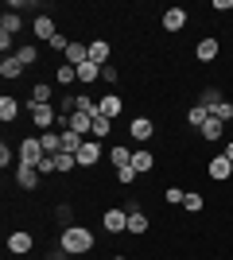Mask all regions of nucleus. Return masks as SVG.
<instances>
[{"label":"nucleus","instance_id":"obj_1","mask_svg":"<svg viewBox=\"0 0 233 260\" xmlns=\"http://www.w3.org/2000/svg\"><path fill=\"white\" fill-rule=\"evenodd\" d=\"M58 249H66L70 256H82V252L93 249V233H89L86 225H66L62 237H58Z\"/></svg>","mask_w":233,"mask_h":260},{"label":"nucleus","instance_id":"obj_2","mask_svg":"<svg viewBox=\"0 0 233 260\" xmlns=\"http://www.w3.org/2000/svg\"><path fill=\"white\" fill-rule=\"evenodd\" d=\"M16 155H20V163H31V167H35V163H39V159H43V144H39V140H35V136H23V140H20V152H16Z\"/></svg>","mask_w":233,"mask_h":260},{"label":"nucleus","instance_id":"obj_3","mask_svg":"<svg viewBox=\"0 0 233 260\" xmlns=\"http://www.w3.org/2000/svg\"><path fill=\"white\" fill-rule=\"evenodd\" d=\"M31 249H35V237L27 233V229H16V233H8V252H16V256H27Z\"/></svg>","mask_w":233,"mask_h":260},{"label":"nucleus","instance_id":"obj_4","mask_svg":"<svg viewBox=\"0 0 233 260\" xmlns=\"http://www.w3.org/2000/svg\"><path fill=\"white\" fill-rule=\"evenodd\" d=\"M101 225H105V233H128V210H105Z\"/></svg>","mask_w":233,"mask_h":260},{"label":"nucleus","instance_id":"obj_5","mask_svg":"<svg viewBox=\"0 0 233 260\" xmlns=\"http://www.w3.org/2000/svg\"><path fill=\"white\" fill-rule=\"evenodd\" d=\"M16 186H20V190H35V186H39V167L20 163V167H16Z\"/></svg>","mask_w":233,"mask_h":260},{"label":"nucleus","instance_id":"obj_6","mask_svg":"<svg viewBox=\"0 0 233 260\" xmlns=\"http://www.w3.org/2000/svg\"><path fill=\"white\" fill-rule=\"evenodd\" d=\"M31 120H35V128H39V132H47L58 120V113L51 105H35V101H31Z\"/></svg>","mask_w":233,"mask_h":260},{"label":"nucleus","instance_id":"obj_7","mask_svg":"<svg viewBox=\"0 0 233 260\" xmlns=\"http://www.w3.org/2000/svg\"><path fill=\"white\" fill-rule=\"evenodd\" d=\"M31 31H35V39H39V43H51V39L58 35V27H55V20H51V16H35Z\"/></svg>","mask_w":233,"mask_h":260},{"label":"nucleus","instance_id":"obj_8","mask_svg":"<svg viewBox=\"0 0 233 260\" xmlns=\"http://www.w3.org/2000/svg\"><path fill=\"white\" fill-rule=\"evenodd\" d=\"M128 136H132V140H140V144H148V140L155 136V124H152L148 117H136L132 124H128Z\"/></svg>","mask_w":233,"mask_h":260},{"label":"nucleus","instance_id":"obj_9","mask_svg":"<svg viewBox=\"0 0 233 260\" xmlns=\"http://www.w3.org/2000/svg\"><path fill=\"white\" fill-rule=\"evenodd\" d=\"M194 58H198V62H214V58H218V39H210V35L198 39V43H194Z\"/></svg>","mask_w":233,"mask_h":260},{"label":"nucleus","instance_id":"obj_10","mask_svg":"<svg viewBox=\"0 0 233 260\" xmlns=\"http://www.w3.org/2000/svg\"><path fill=\"white\" fill-rule=\"evenodd\" d=\"M97 159H101V144L86 140V144H82V152H78V167H93Z\"/></svg>","mask_w":233,"mask_h":260},{"label":"nucleus","instance_id":"obj_11","mask_svg":"<svg viewBox=\"0 0 233 260\" xmlns=\"http://www.w3.org/2000/svg\"><path fill=\"white\" fill-rule=\"evenodd\" d=\"M229 175H233V159H229V155H214V159H210V179L222 183V179H229Z\"/></svg>","mask_w":233,"mask_h":260},{"label":"nucleus","instance_id":"obj_12","mask_svg":"<svg viewBox=\"0 0 233 260\" xmlns=\"http://www.w3.org/2000/svg\"><path fill=\"white\" fill-rule=\"evenodd\" d=\"M187 27V12L183 8H167L163 12V31H183Z\"/></svg>","mask_w":233,"mask_h":260},{"label":"nucleus","instance_id":"obj_13","mask_svg":"<svg viewBox=\"0 0 233 260\" xmlns=\"http://www.w3.org/2000/svg\"><path fill=\"white\" fill-rule=\"evenodd\" d=\"M121 109H124V105H121V98H117V93H105V98L97 101V113H101V117H109V120L121 117Z\"/></svg>","mask_w":233,"mask_h":260},{"label":"nucleus","instance_id":"obj_14","mask_svg":"<svg viewBox=\"0 0 233 260\" xmlns=\"http://www.w3.org/2000/svg\"><path fill=\"white\" fill-rule=\"evenodd\" d=\"M89 62L109 66V43H105V39H93V43H89Z\"/></svg>","mask_w":233,"mask_h":260},{"label":"nucleus","instance_id":"obj_15","mask_svg":"<svg viewBox=\"0 0 233 260\" xmlns=\"http://www.w3.org/2000/svg\"><path fill=\"white\" fill-rule=\"evenodd\" d=\"M16 117H20V101L4 93V98H0V120H4V124H12Z\"/></svg>","mask_w":233,"mask_h":260},{"label":"nucleus","instance_id":"obj_16","mask_svg":"<svg viewBox=\"0 0 233 260\" xmlns=\"http://www.w3.org/2000/svg\"><path fill=\"white\" fill-rule=\"evenodd\" d=\"M66 62H70V66L89 62V43H70V47H66Z\"/></svg>","mask_w":233,"mask_h":260},{"label":"nucleus","instance_id":"obj_17","mask_svg":"<svg viewBox=\"0 0 233 260\" xmlns=\"http://www.w3.org/2000/svg\"><path fill=\"white\" fill-rule=\"evenodd\" d=\"M20 74H23V62L16 58V54L0 58V78H8V82H12V78H20Z\"/></svg>","mask_w":233,"mask_h":260},{"label":"nucleus","instance_id":"obj_18","mask_svg":"<svg viewBox=\"0 0 233 260\" xmlns=\"http://www.w3.org/2000/svg\"><path fill=\"white\" fill-rule=\"evenodd\" d=\"M70 128L78 132V136H89V128H93V117H89V113H70Z\"/></svg>","mask_w":233,"mask_h":260},{"label":"nucleus","instance_id":"obj_19","mask_svg":"<svg viewBox=\"0 0 233 260\" xmlns=\"http://www.w3.org/2000/svg\"><path fill=\"white\" fill-rule=\"evenodd\" d=\"M155 167V155L152 152H132V171L136 175H148Z\"/></svg>","mask_w":233,"mask_h":260},{"label":"nucleus","instance_id":"obj_20","mask_svg":"<svg viewBox=\"0 0 233 260\" xmlns=\"http://www.w3.org/2000/svg\"><path fill=\"white\" fill-rule=\"evenodd\" d=\"M39 144H43L47 155H58V152H62V132H43V136H39Z\"/></svg>","mask_w":233,"mask_h":260},{"label":"nucleus","instance_id":"obj_21","mask_svg":"<svg viewBox=\"0 0 233 260\" xmlns=\"http://www.w3.org/2000/svg\"><path fill=\"white\" fill-rule=\"evenodd\" d=\"M109 163H113V167H117V171H121V167H132V152L117 144V148H109Z\"/></svg>","mask_w":233,"mask_h":260},{"label":"nucleus","instance_id":"obj_22","mask_svg":"<svg viewBox=\"0 0 233 260\" xmlns=\"http://www.w3.org/2000/svg\"><path fill=\"white\" fill-rule=\"evenodd\" d=\"M202 140H222V132H225V124H222V120H218V117H210V120H206V124H202Z\"/></svg>","mask_w":233,"mask_h":260},{"label":"nucleus","instance_id":"obj_23","mask_svg":"<svg viewBox=\"0 0 233 260\" xmlns=\"http://www.w3.org/2000/svg\"><path fill=\"white\" fill-rule=\"evenodd\" d=\"M70 105H74L78 113H89V117H97V101L89 98V93H78V98H70Z\"/></svg>","mask_w":233,"mask_h":260},{"label":"nucleus","instance_id":"obj_24","mask_svg":"<svg viewBox=\"0 0 233 260\" xmlns=\"http://www.w3.org/2000/svg\"><path fill=\"white\" fill-rule=\"evenodd\" d=\"M74 70H78V82H86V86L101 78V66L97 62H82V66H74Z\"/></svg>","mask_w":233,"mask_h":260},{"label":"nucleus","instance_id":"obj_25","mask_svg":"<svg viewBox=\"0 0 233 260\" xmlns=\"http://www.w3.org/2000/svg\"><path fill=\"white\" fill-rule=\"evenodd\" d=\"M128 233H148V214L144 210H128Z\"/></svg>","mask_w":233,"mask_h":260},{"label":"nucleus","instance_id":"obj_26","mask_svg":"<svg viewBox=\"0 0 233 260\" xmlns=\"http://www.w3.org/2000/svg\"><path fill=\"white\" fill-rule=\"evenodd\" d=\"M82 144H86V140H82V136H78L74 128H66V132H62V152L78 155V152H82Z\"/></svg>","mask_w":233,"mask_h":260},{"label":"nucleus","instance_id":"obj_27","mask_svg":"<svg viewBox=\"0 0 233 260\" xmlns=\"http://www.w3.org/2000/svg\"><path fill=\"white\" fill-rule=\"evenodd\" d=\"M23 27V20L16 16V12H4V20H0V35H16Z\"/></svg>","mask_w":233,"mask_h":260},{"label":"nucleus","instance_id":"obj_28","mask_svg":"<svg viewBox=\"0 0 233 260\" xmlns=\"http://www.w3.org/2000/svg\"><path fill=\"white\" fill-rule=\"evenodd\" d=\"M206 120H210V109H206V105H194V109L187 113V124H190V128H202Z\"/></svg>","mask_w":233,"mask_h":260},{"label":"nucleus","instance_id":"obj_29","mask_svg":"<svg viewBox=\"0 0 233 260\" xmlns=\"http://www.w3.org/2000/svg\"><path fill=\"white\" fill-rule=\"evenodd\" d=\"M31 101L35 105H51V82H35L31 86Z\"/></svg>","mask_w":233,"mask_h":260},{"label":"nucleus","instance_id":"obj_30","mask_svg":"<svg viewBox=\"0 0 233 260\" xmlns=\"http://www.w3.org/2000/svg\"><path fill=\"white\" fill-rule=\"evenodd\" d=\"M55 82H58V86H70V82H78V70H74L70 62H62V66L55 70Z\"/></svg>","mask_w":233,"mask_h":260},{"label":"nucleus","instance_id":"obj_31","mask_svg":"<svg viewBox=\"0 0 233 260\" xmlns=\"http://www.w3.org/2000/svg\"><path fill=\"white\" fill-rule=\"evenodd\" d=\"M109 128H113V120L97 113V117H93V128H89V136H97V140H101V136H109Z\"/></svg>","mask_w":233,"mask_h":260},{"label":"nucleus","instance_id":"obj_32","mask_svg":"<svg viewBox=\"0 0 233 260\" xmlns=\"http://www.w3.org/2000/svg\"><path fill=\"white\" fill-rule=\"evenodd\" d=\"M16 58H20V62H23V66H31V62H35V58H39V51H35V47H31V43H20V47H16Z\"/></svg>","mask_w":233,"mask_h":260},{"label":"nucleus","instance_id":"obj_33","mask_svg":"<svg viewBox=\"0 0 233 260\" xmlns=\"http://www.w3.org/2000/svg\"><path fill=\"white\" fill-rule=\"evenodd\" d=\"M222 101H225V93H222V89H206V93H202V105L210 109V113H214L218 105H222Z\"/></svg>","mask_w":233,"mask_h":260},{"label":"nucleus","instance_id":"obj_34","mask_svg":"<svg viewBox=\"0 0 233 260\" xmlns=\"http://www.w3.org/2000/svg\"><path fill=\"white\" fill-rule=\"evenodd\" d=\"M55 167H58V171H70V167H78V155L58 152V155H55Z\"/></svg>","mask_w":233,"mask_h":260},{"label":"nucleus","instance_id":"obj_35","mask_svg":"<svg viewBox=\"0 0 233 260\" xmlns=\"http://www.w3.org/2000/svg\"><path fill=\"white\" fill-rule=\"evenodd\" d=\"M210 117H218V120H222V124H229V120H233V105H229V101H222V105L214 109Z\"/></svg>","mask_w":233,"mask_h":260},{"label":"nucleus","instance_id":"obj_36","mask_svg":"<svg viewBox=\"0 0 233 260\" xmlns=\"http://www.w3.org/2000/svg\"><path fill=\"white\" fill-rule=\"evenodd\" d=\"M183 198H187V194H183L179 186H167V190H163V202H171V206H183Z\"/></svg>","mask_w":233,"mask_h":260},{"label":"nucleus","instance_id":"obj_37","mask_svg":"<svg viewBox=\"0 0 233 260\" xmlns=\"http://www.w3.org/2000/svg\"><path fill=\"white\" fill-rule=\"evenodd\" d=\"M183 206H187L190 214H198V210H202V194H198V190H190V194L183 198Z\"/></svg>","mask_w":233,"mask_h":260},{"label":"nucleus","instance_id":"obj_38","mask_svg":"<svg viewBox=\"0 0 233 260\" xmlns=\"http://www.w3.org/2000/svg\"><path fill=\"white\" fill-rule=\"evenodd\" d=\"M136 179H140V175H136L132 167H121V171H117V183H121V186H132Z\"/></svg>","mask_w":233,"mask_h":260},{"label":"nucleus","instance_id":"obj_39","mask_svg":"<svg viewBox=\"0 0 233 260\" xmlns=\"http://www.w3.org/2000/svg\"><path fill=\"white\" fill-rule=\"evenodd\" d=\"M117 78H121V70H117V66H101V82H109V86H113V82H117Z\"/></svg>","mask_w":233,"mask_h":260},{"label":"nucleus","instance_id":"obj_40","mask_svg":"<svg viewBox=\"0 0 233 260\" xmlns=\"http://www.w3.org/2000/svg\"><path fill=\"white\" fill-rule=\"evenodd\" d=\"M35 167H39V175H51V171H58V167H55V155H43V159L35 163Z\"/></svg>","mask_w":233,"mask_h":260},{"label":"nucleus","instance_id":"obj_41","mask_svg":"<svg viewBox=\"0 0 233 260\" xmlns=\"http://www.w3.org/2000/svg\"><path fill=\"white\" fill-rule=\"evenodd\" d=\"M12 159H16V152H12L8 144H0V167H12Z\"/></svg>","mask_w":233,"mask_h":260},{"label":"nucleus","instance_id":"obj_42","mask_svg":"<svg viewBox=\"0 0 233 260\" xmlns=\"http://www.w3.org/2000/svg\"><path fill=\"white\" fill-rule=\"evenodd\" d=\"M51 47H55V51H62V54H66V47H70V39H66V35H62V31H58V35H55V39H51Z\"/></svg>","mask_w":233,"mask_h":260},{"label":"nucleus","instance_id":"obj_43","mask_svg":"<svg viewBox=\"0 0 233 260\" xmlns=\"http://www.w3.org/2000/svg\"><path fill=\"white\" fill-rule=\"evenodd\" d=\"M214 8L218 12H233V0H214Z\"/></svg>","mask_w":233,"mask_h":260},{"label":"nucleus","instance_id":"obj_44","mask_svg":"<svg viewBox=\"0 0 233 260\" xmlns=\"http://www.w3.org/2000/svg\"><path fill=\"white\" fill-rule=\"evenodd\" d=\"M225 155H229V159H233V140H229V144H225Z\"/></svg>","mask_w":233,"mask_h":260},{"label":"nucleus","instance_id":"obj_45","mask_svg":"<svg viewBox=\"0 0 233 260\" xmlns=\"http://www.w3.org/2000/svg\"><path fill=\"white\" fill-rule=\"evenodd\" d=\"M117 260H128V256H117Z\"/></svg>","mask_w":233,"mask_h":260}]
</instances>
